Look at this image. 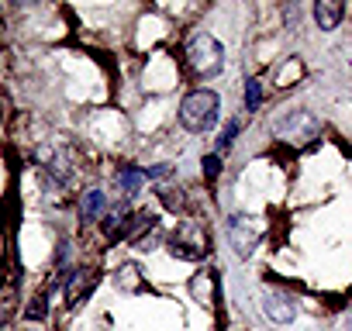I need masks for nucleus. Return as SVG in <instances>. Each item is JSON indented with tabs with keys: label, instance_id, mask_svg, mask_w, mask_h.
<instances>
[{
	"label": "nucleus",
	"instance_id": "1",
	"mask_svg": "<svg viewBox=\"0 0 352 331\" xmlns=\"http://www.w3.org/2000/svg\"><path fill=\"white\" fill-rule=\"evenodd\" d=\"M221 117V100L214 90H190L180 104V124L187 131H211Z\"/></svg>",
	"mask_w": 352,
	"mask_h": 331
},
{
	"label": "nucleus",
	"instance_id": "2",
	"mask_svg": "<svg viewBox=\"0 0 352 331\" xmlns=\"http://www.w3.org/2000/svg\"><path fill=\"white\" fill-rule=\"evenodd\" d=\"M187 62H190V69H194L197 76L211 80V76H218L221 66H225V49H221V42H218L211 32H197V35L187 42Z\"/></svg>",
	"mask_w": 352,
	"mask_h": 331
},
{
	"label": "nucleus",
	"instance_id": "3",
	"mask_svg": "<svg viewBox=\"0 0 352 331\" xmlns=\"http://www.w3.org/2000/svg\"><path fill=\"white\" fill-rule=\"evenodd\" d=\"M273 128H276V135H280L283 141H290L294 148L311 145V141L318 138V131H321V124H318V117H314L311 111H290V114H283Z\"/></svg>",
	"mask_w": 352,
	"mask_h": 331
},
{
	"label": "nucleus",
	"instance_id": "4",
	"mask_svg": "<svg viewBox=\"0 0 352 331\" xmlns=\"http://www.w3.org/2000/svg\"><path fill=\"white\" fill-rule=\"evenodd\" d=\"M208 231L197 225V221H187V225H180L176 228V235L169 238V252L176 255V259H187V262H201L204 255H208Z\"/></svg>",
	"mask_w": 352,
	"mask_h": 331
},
{
	"label": "nucleus",
	"instance_id": "5",
	"mask_svg": "<svg viewBox=\"0 0 352 331\" xmlns=\"http://www.w3.org/2000/svg\"><path fill=\"white\" fill-rule=\"evenodd\" d=\"M225 231H228V242H232L235 255H242V259H249L252 249H256L259 238H263V228H259V221H256L252 214H228Z\"/></svg>",
	"mask_w": 352,
	"mask_h": 331
},
{
	"label": "nucleus",
	"instance_id": "6",
	"mask_svg": "<svg viewBox=\"0 0 352 331\" xmlns=\"http://www.w3.org/2000/svg\"><path fill=\"white\" fill-rule=\"evenodd\" d=\"M263 314H266L273 324H290V321L297 317V304H294V297H287V293H280V290H270V293L263 297Z\"/></svg>",
	"mask_w": 352,
	"mask_h": 331
},
{
	"label": "nucleus",
	"instance_id": "7",
	"mask_svg": "<svg viewBox=\"0 0 352 331\" xmlns=\"http://www.w3.org/2000/svg\"><path fill=\"white\" fill-rule=\"evenodd\" d=\"M94 283H97V276H94L90 269H76L73 276H66V290H63L66 307H80V304L87 300V293L94 290Z\"/></svg>",
	"mask_w": 352,
	"mask_h": 331
},
{
	"label": "nucleus",
	"instance_id": "8",
	"mask_svg": "<svg viewBox=\"0 0 352 331\" xmlns=\"http://www.w3.org/2000/svg\"><path fill=\"white\" fill-rule=\"evenodd\" d=\"M114 286L124 290V293H142V290H145V279H142L138 262H121L118 273H114Z\"/></svg>",
	"mask_w": 352,
	"mask_h": 331
},
{
	"label": "nucleus",
	"instance_id": "9",
	"mask_svg": "<svg viewBox=\"0 0 352 331\" xmlns=\"http://www.w3.org/2000/svg\"><path fill=\"white\" fill-rule=\"evenodd\" d=\"M314 21H318L321 32L338 28V21H342V4H338V0H318V4H314Z\"/></svg>",
	"mask_w": 352,
	"mask_h": 331
},
{
	"label": "nucleus",
	"instance_id": "10",
	"mask_svg": "<svg viewBox=\"0 0 352 331\" xmlns=\"http://www.w3.org/2000/svg\"><path fill=\"white\" fill-rule=\"evenodd\" d=\"M100 211H104V194H100V190H87L83 201H80V218L90 225V221H97Z\"/></svg>",
	"mask_w": 352,
	"mask_h": 331
},
{
	"label": "nucleus",
	"instance_id": "11",
	"mask_svg": "<svg viewBox=\"0 0 352 331\" xmlns=\"http://www.w3.org/2000/svg\"><path fill=\"white\" fill-rule=\"evenodd\" d=\"M118 183L124 194H138V187L145 183V173L135 170V166H121V173H118Z\"/></svg>",
	"mask_w": 352,
	"mask_h": 331
},
{
	"label": "nucleus",
	"instance_id": "12",
	"mask_svg": "<svg viewBox=\"0 0 352 331\" xmlns=\"http://www.w3.org/2000/svg\"><path fill=\"white\" fill-rule=\"evenodd\" d=\"M263 104V87L259 80H245V111H259Z\"/></svg>",
	"mask_w": 352,
	"mask_h": 331
},
{
	"label": "nucleus",
	"instance_id": "13",
	"mask_svg": "<svg viewBox=\"0 0 352 331\" xmlns=\"http://www.w3.org/2000/svg\"><path fill=\"white\" fill-rule=\"evenodd\" d=\"M235 135H239V121H228V124L221 128V138H218V155L235 145Z\"/></svg>",
	"mask_w": 352,
	"mask_h": 331
},
{
	"label": "nucleus",
	"instance_id": "14",
	"mask_svg": "<svg viewBox=\"0 0 352 331\" xmlns=\"http://www.w3.org/2000/svg\"><path fill=\"white\" fill-rule=\"evenodd\" d=\"M201 166H204V180H208V183H214V180H218V173H221V155H204V162H201Z\"/></svg>",
	"mask_w": 352,
	"mask_h": 331
},
{
	"label": "nucleus",
	"instance_id": "15",
	"mask_svg": "<svg viewBox=\"0 0 352 331\" xmlns=\"http://www.w3.org/2000/svg\"><path fill=\"white\" fill-rule=\"evenodd\" d=\"M28 317H32V321H45V317H49V297H45V293L32 300V307H28Z\"/></svg>",
	"mask_w": 352,
	"mask_h": 331
},
{
	"label": "nucleus",
	"instance_id": "16",
	"mask_svg": "<svg viewBox=\"0 0 352 331\" xmlns=\"http://www.w3.org/2000/svg\"><path fill=\"white\" fill-rule=\"evenodd\" d=\"M0 331H4V321H0Z\"/></svg>",
	"mask_w": 352,
	"mask_h": 331
}]
</instances>
